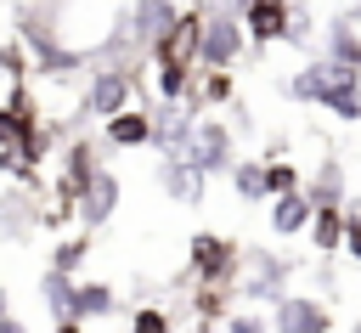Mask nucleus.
Here are the masks:
<instances>
[{"label":"nucleus","mask_w":361,"mask_h":333,"mask_svg":"<svg viewBox=\"0 0 361 333\" xmlns=\"http://www.w3.org/2000/svg\"><path fill=\"white\" fill-rule=\"evenodd\" d=\"M237 265H243V248L220 231H197L186 243V277L197 288H237Z\"/></svg>","instance_id":"nucleus-1"},{"label":"nucleus","mask_w":361,"mask_h":333,"mask_svg":"<svg viewBox=\"0 0 361 333\" xmlns=\"http://www.w3.org/2000/svg\"><path fill=\"white\" fill-rule=\"evenodd\" d=\"M135 73H141V62L130 68H118V62H107V68H90V85H85V102H79V113L85 119H118V113H130V102H135Z\"/></svg>","instance_id":"nucleus-2"},{"label":"nucleus","mask_w":361,"mask_h":333,"mask_svg":"<svg viewBox=\"0 0 361 333\" xmlns=\"http://www.w3.org/2000/svg\"><path fill=\"white\" fill-rule=\"evenodd\" d=\"M243 265H248V277L237 282V299H254V305H276V299L288 293L293 271H299V260L271 254V248H248V254H243Z\"/></svg>","instance_id":"nucleus-3"},{"label":"nucleus","mask_w":361,"mask_h":333,"mask_svg":"<svg viewBox=\"0 0 361 333\" xmlns=\"http://www.w3.org/2000/svg\"><path fill=\"white\" fill-rule=\"evenodd\" d=\"M180 158H186L203 181H209V175H231V164H237L231 124H226V119H197V124H192V141H186Z\"/></svg>","instance_id":"nucleus-4"},{"label":"nucleus","mask_w":361,"mask_h":333,"mask_svg":"<svg viewBox=\"0 0 361 333\" xmlns=\"http://www.w3.org/2000/svg\"><path fill=\"white\" fill-rule=\"evenodd\" d=\"M243 51H248L243 17H203V40H197V68H220V73H231Z\"/></svg>","instance_id":"nucleus-5"},{"label":"nucleus","mask_w":361,"mask_h":333,"mask_svg":"<svg viewBox=\"0 0 361 333\" xmlns=\"http://www.w3.org/2000/svg\"><path fill=\"white\" fill-rule=\"evenodd\" d=\"M333 327V310L310 293H282L271 305V333H327Z\"/></svg>","instance_id":"nucleus-6"},{"label":"nucleus","mask_w":361,"mask_h":333,"mask_svg":"<svg viewBox=\"0 0 361 333\" xmlns=\"http://www.w3.org/2000/svg\"><path fill=\"white\" fill-rule=\"evenodd\" d=\"M288 23H293V0H248V11H243V34L259 51L288 40Z\"/></svg>","instance_id":"nucleus-7"},{"label":"nucleus","mask_w":361,"mask_h":333,"mask_svg":"<svg viewBox=\"0 0 361 333\" xmlns=\"http://www.w3.org/2000/svg\"><path fill=\"white\" fill-rule=\"evenodd\" d=\"M102 169H107V164H102V152H96L85 135H79V141H68V152H62V181H56V198H73V203H79V192H85V186H90Z\"/></svg>","instance_id":"nucleus-8"},{"label":"nucleus","mask_w":361,"mask_h":333,"mask_svg":"<svg viewBox=\"0 0 361 333\" xmlns=\"http://www.w3.org/2000/svg\"><path fill=\"white\" fill-rule=\"evenodd\" d=\"M39 226V203H34V186H0V237L11 243H28Z\"/></svg>","instance_id":"nucleus-9"},{"label":"nucleus","mask_w":361,"mask_h":333,"mask_svg":"<svg viewBox=\"0 0 361 333\" xmlns=\"http://www.w3.org/2000/svg\"><path fill=\"white\" fill-rule=\"evenodd\" d=\"M118 198H124V186H118V175L113 169H102L85 192H79V226L85 231H96V226H107L113 214H118Z\"/></svg>","instance_id":"nucleus-10"},{"label":"nucleus","mask_w":361,"mask_h":333,"mask_svg":"<svg viewBox=\"0 0 361 333\" xmlns=\"http://www.w3.org/2000/svg\"><path fill=\"white\" fill-rule=\"evenodd\" d=\"M305 198H310V209H344V198H350L344 164H338V158H322V164L310 169V181H305Z\"/></svg>","instance_id":"nucleus-11"},{"label":"nucleus","mask_w":361,"mask_h":333,"mask_svg":"<svg viewBox=\"0 0 361 333\" xmlns=\"http://www.w3.org/2000/svg\"><path fill=\"white\" fill-rule=\"evenodd\" d=\"M130 11H135V34H141V51H152V45H158V40H164V34L180 23V11H186V6H175V0H135Z\"/></svg>","instance_id":"nucleus-12"},{"label":"nucleus","mask_w":361,"mask_h":333,"mask_svg":"<svg viewBox=\"0 0 361 333\" xmlns=\"http://www.w3.org/2000/svg\"><path fill=\"white\" fill-rule=\"evenodd\" d=\"M158 186H164L175 203H186V209L203 203V175H197L186 158H158Z\"/></svg>","instance_id":"nucleus-13"},{"label":"nucleus","mask_w":361,"mask_h":333,"mask_svg":"<svg viewBox=\"0 0 361 333\" xmlns=\"http://www.w3.org/2000/svg\"><path fill=\"white\" fill-rule=\"evenodd\" d=\"M34 102H28V85H11V96L0 102V147H17L28 130H34Z\"/></svg>","instance_id":"nucleus-14"},{"label":"nucleus","mask_w":361,"mask_h":333,"mask_svg":"<svg viewBox=\"0 0 361 333\" xmlns=\"http://www.w3.org/2000/svg\"><path fill=\"white\" fill-rule=\"evenodd\" d=\"M310 198H305V186L299 192H282V198H271V231L276 237H299L305 226H310Z\"/></svg>","instance_id":"nucleus-15"},{"label":"nucleus","mask_w":361,"mask_h":333,"mask_svg":"<svg viewBox=\"0 0 361 333\" xmlns=\"http://www.w3.org/2000/svg\"><path fill=\"white\" fill-rule=\"evenodd\" d=\"M113 310H118L113 282H79V288H73V310H68V322H96V316H113Z\"/></svg>","instance_id":"nucleus-16"},{"label":"nucleus","mask_w":361,"mask_h":333,"mask_svg":"<svg viewBox=\"0 0 361 333\" xmlns=\"http://www.w3.org/2000/svg\"><path fill=\"white\" fill-rule=\"evenodd\" d=\"M107 141H113V147H152V113L130 107V113L107 119Z\"/></svg>","instance_id":"nucleus-17"},{"label":"nucleus","mask_w":361,"mask_h":333,"mask_svg":"<svg viewBox=\"0 0 361 333\" xmlns=\"http://www.w3.org/2000/svg\"><path fill=\"white\" fill-rule=\"evenodd\" d=\"M231 192L243 203H271V192H265V158H237L231 164Z\"/></svg>","instance_id":"nucleus-18"},{"label":"nucleus","mask_w":361,"mask_h":333,"mask_svg":"<svg viewBox=\"0 0 361 333\" xmlns=\"http://www.w3.org/2000/svg\"><path fill=\"white\" fill-rule=\"evenodd\" d=\"M305 231H310L316 254H344V209H316Z\"/></svg>","instance_id":"nucleus-19"},{"label":"nucleus","mask_w":361,"mask_h":333,"mask_svg":"<svg viewBox=\"0 0 361 333\" xmlns=\"http://www.w3.org/2000/svg\"><path fill=\"white\" fill-rule=\"evenodd\" d=\"M73 288H79L73 277H62V271H51V265L39 271V299H45V310H51L56 322H68V310H73Z\"/></svg>","instance_id":"nucleus-20"},{"label":"nucleus","mask_w":361,"mask_h":333,"mask_svg":"<svg viewBox=\"0 0 361 333\" xmlns=\"http://www.w3.org/2000/svg\"><path fill=\"white\" fill-rule=\"evenodd\" d=\"M282 90H288L293 102H316V107H322V96H327V73H322V56H316V62H305L299 73H288V85H282Z\"/></svg>","instance_id":"nucleus-21"},{"label":"nucleus","mask_w":361,"mask_h":333,"mask_svg":"<svg viewBox=\"0 0 361 333\" xmlns=\"http://www.w3.org/2000/svg\"><path fill=\"white\" fill-rule=\"evenodd\" d=\"M90 260V231H73V237H62L56 248H51V271H62V277H73L79 282V265Z\"/></svg>","instance_id":"nucleus-22"},{"label":"nucleus","mask_w":361,"mask_h":333,"mask_svg":"<svg viewBox=\"0 0 361 333\" xmlns=\"http://www.w3.org/2000/svg\"><path fill=\"white\" fill-rule=\"evenodd\" d=\"M226 299H237V288H197V293H192V316H197V322H226V316H231Z\"/></svg>","instance_id":"nucleus-23"},{"label":"nucleus","mask_w":361,"mask_h":333,"mask_svg":"<svg viewBox=\"0 0 361 333\" xmlns=\"http://www.w3.org/2000/svg\"><path fill=\"white\" fill-rule=\"evenodd\" d=\"M327 56L361 73V34H355V28H344V23H333V28H327Z\"/></svg>","instance_id":"nucleus-24"},{"label":"nucleus","mask_w":361,"mask_h":333,"mask_svg":"<svg viewBox=\"0 0 361 333\" xmlns=\"http://www.w3.org/2000/svg\"><path fill=\"white\" fill-rule=\"evenodd\" d=\"M322 107H327L333 119H344V124H355V119H361V85H327V96H322Z\"/></svg>","instance_id":"nucleus-25"},{"label":"nucleus","mask_w":361,"mask_h":333,"mask_svg":"<svg viewBox=\"0 0 361 333\" xmlns=\"http://www.w3.org/2000/svg\"><path fill=\"white\" fill-rule=\"evenodd\" d=\"M130 333H175V316H169L164 305H135Z\"/></svg>","instance_id":"nucleus-26"},{"label":"nucleus","mask_w":361,"mask_h":333,"mask_svg":"<svg viewBox=\"0 0 361 333\" xmlns=\"http://www.w3.org/2000/svg\"><path fill=\"white\" fill-rule=\"evenodd\" d=\"M305 186V175L293 169V164H265V192L271 198H282V192H299Z\"/></svg>","instance_id":"nucleus-27"},{"label":"nucleus","mask_w":361,"mask_h":333,"mask_svg":"<svg viewBox=\"0 0 361 333\" xmlns=\"http://www.w3.org/2000/svg\"><path fill=\"white\" fill-rule=\"evenodd\" d=\"M0 73H6L11 85H23V79H28V56H23V45H17V40H6V45H0Z\"/></svg>","instance_id":"nucleus-28"},{"label":"nucleus","mask_w":361,"mask_h":333,"mask_svg":"<svg viewBox=\"0 0 361 333\" xmlns=\"http://www.w3.org/2000/svg\"><path fill=\"white\" fill-rule=\"evenodd\" d=\"M220 333H271V316H259V310H231V316L220 322Z\"/></svg>","instance_id":"nucleus-29"},{"label":"nucleus","mask_w":361,"mask_h":333,"mask_svg":"<svg viewBox=\"0 0 361 333\" xmlns=\"http://www.w3.org/2000/svg\"><path fill=\"white\" fill-rule=\"evenodd\" d=\"M192 11L197 17H243L248 0H192Z\"/></svg>","instance_id":"nucleus-30"},{"label":"nucleus","mask_w":361,"mask_h":333,"mask_svg":"<svg viewBox=\"0 0 361 333\" xmlns=\"http://www.w3.org/2000/svg\"><path fill=\"white\" fill-rule=\"evenodd\" d=\"M186 333H220V322H197V316H192V327H186Z\"/></svg>","instance_id":"nucleus-31"},{"label":"nucleus","mask_w":361,"mask_h":333,"mask_svg":"<svg viewBox=\"0 0 361 333\" xmlns=\"http://www.w3.org/2000/svg\"><path fill=\"white\" fill-rule=\"evenodd\" d=\"M0 333H28V322H17V316H6V322H0Z\"/></svg>","instance_id":"nucleus-32"},{"label":"nucleus","mask_w":361,"mask_h":333,"mask_svg":"<svg viewBox=\"0 0 361 333\" xmlns=\"http://www.w3.org/2000/svg\"><path fill=\"white\" fill-rule=\"evenodd\" d=\"M51 333H85V322H56Z\"/></svg>","instance_id":"nucleus-33"},{"label":"nucleus","mask_w":361,"mask_h":333,"mask_svg":"<svg viewBox=\"0 0 361 333\" xmlns=\"http://www.w3.org/2000/svg\"><path fill=\"white\" fill-rule=\"evenodd\" d=\"M6 299H11V293H6V282H0V322H6V316H11V310H6Z\"/></svg>","instance_id":"nucleus-34"},{"label":"nucleus","mask_w":361,"mask_h":333,"mask_svg":"<svg viewBox=\"0 0 361 333\" xmlns=\"http://www.w3.org/2000/svg\"><path fill=\"white\" fill-rule=\"evenodd\" d=\"M0 175H6V147H0Z\"/></svg>","instance_id":"nucleus-35"},{"label":"nucleus","mask_w":361,"mask_h":333,"mask_svg":"<svg viewBox=\"0 0 361 333\" xmlns=\"http://www.w3.org/2000/svg\"><path fill=\"white\" fill-rule=\"evenodd\" d=\"M175 6H192V0H175Z\"/></svg>","instance_id":"nucleus-36"},{"label":"nucleus","mask_w":361,"mask_h":333,"mask_svg":"<svg viewBox=\"0 0 361 333\" xmlns=\"http://www.w3.org/2000/svg\"><path fill=\"white\" fill-rule=\"evenodd\" d=\"M350 333H361V322H355V327H350Z\"/></svg>","instance_id":"nucleus-37"}]
</instances>
